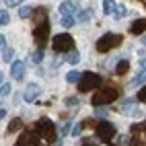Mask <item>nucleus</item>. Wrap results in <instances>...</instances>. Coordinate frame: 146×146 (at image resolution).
Listing matches in <instances>:
<instances>
[{
    "instance_id": "nucleus-1",
    "label": "nucleus",
    "mask_w": 146,
    "mask_h": 146,
    "mask_svg": "<svg viewBox=\"0 0 146 146\" xmlns=\"http://www.w3.org/2000/svg\"><path fill=\"white\" fill-rule=\"evenodd\" d=\"M52 47H54V52H58V54H70V52L74 50V37H72L70 33L54 35Z\"/></svg>"
},
{
    "instance_id": "nucleus-2",
    "label": "nucleus",
    "mask_w": 146,
    "mask_h": 146,
    "mask_svg": "<svg viewBox=\"0 0 146 146\" xmlns=\"http://www.w3.org/2000/svg\"><path fill=\"white\" fill-rule=\"evenodd\" d=\"M117 97H119V91L115 86H105V89H99L93 95V105L101 107V105H107V103H113Z\"/></svg>"
},
{
    "instance_id": "nucleus-3",
    "label": "nucleus",
    "mask_w": 146,
    "mask_h": 146,
    "mask_svg": "<svg viewBox=\"0 0 146 146\" xmlns=\"http://www.w3.org/2000/svg\"><path fill=\"white\" fill-rule=\"evenodd\" d=\"M35 130H37V134H39V138H43V140H47V142H54V140H56V125H54L52 119H47V117L37 119Z\"/></svg>"
},
{
    "instance_id": "nucleus-4",
    "label": "nucleus",
    "mask_w": 146,
    "mask_h": 146,
    "mask_svg": "<svg viewBox=\"0 0 146 146\" xmlns=\"http://www.w3.org/2000/svg\"><path fill=\"white\" fill-rule=\"evenodd\" d=\"M123 37L117 35V33H105L99 41H97V52H101V54H107V52H111L115 50L119 43H121Z\"/></svg>"
},
{
    "instance_id": "nucleus-5",
    "label": "nucleus",
    "mask_w": 146,
    "mask_h": 146,
    "mask_svg": "<svg viewBox=\"0 0 146 146\" xmlns=\"http://www.w3.org/2000/svg\"><path fill=\"white\" fill-rule=\"evenodd\" d=\"M101 76L95 74V72H82V78L78 82V91L80 93H89V91H95V89H101Z\"/></svg>"
},
{
    "instance_id": "nucleus-6",
    "label": "nucleus",
    "mask_w": 146,
    "mask_h": 146,
    "mask_svg": "<svg viewBox=\"0 0 146 146\" xmlns=\"http://www.w3.org/2000/svg\"><path fill=\"white\" fill-rule=\"evenodd\" d=\"M95 132H97V138L103 140V142H111L115 138V125L111 121H107V119L97 123L95 125Z\"/></svg>"
},
{
    "instance_id": "nucleus-7",
    "label": "nucleus",
    "mask_w": 146,
    "mask_h": 146,
    "mask_svg": "<svg viewBox=\"0 0 146 146\" xmlns=\"http://www.w3.org/2000/svg\"><path fill=\"white\" fill-rule=\"evenodd\" d=\"M33 37H35V43L39 45V50L47 43V39H50V23H41L35 27L33 31Z\"/></svg>"
},
{
    "instance_id": "nucleus-8",
    "label": "nucleus",
    "mask_w": 146,
    "mask_h": 146,
    "mask_svg": "<svg viewBox=\"0 0 146 146\" xmlns=\"http://www.w3.org/2000/svg\"><path fill=\"white\" fill-rule=\"evenodd\" d=\"M35 132H25L21 136V140H19V144H21V146H37V144H39V138H37L39 134H35Z\"/></svg>"
},
{
    "instance_id": "nucleus-9",
    "label": "nucleus",
    "mask_w": 146,
    "mask_h": 146,
    "mask_svg": "<svg viewBox=\"0 0 146 146\" xmlns=\"http://www.w3.org/2000/svg\"><path fill=\"white\" fill-rule=\"evenodd\" d=\"M11 76L15 80H21L23 76H25V62H13V66H11Z\"/></svg>"
},
{
    "instance_id": "nucleus-10",
    "label": "nucleus",
    "mask_w": 146,
    "mask_h": 146,
    "mask_svg": "<svg viewBox=\"0 0 146 146\" xmlns=\"http://www.w3.org/2000/svg\"><path fill=\"white\" fill-rule=\"evenodd\" d=\"M37 95H39V86H37V84H29L27 89H25L23 99H25L27 103H33V101L37 99Z\"/></svg>"
},
{
    "instance_id": "nucleus-11",
    "label": "nucleus",
    "mask_w": 146,
    "mask_h": 146,
    "mask_svg": "<svg viewBox=\"0 0 146 146\" xmlns=\"http://www.w3.org/2000/svg\"><path fill=\"white\" fill-rule=\"evenodd\" d=\"M144 31H146V19H136L132 23V27H130V33L132 35H140Z\"/></svg>"
},
{
    "instance_id": "nucleus-12",
    "label": "nucleus",
    "mask_w": 146,
    "mask_h": 146,
    "mask_svg": "<svg viewBox=\"0 0 146 146\" xmlns=\"http://www.w3.org/2000/svg\"><path fill=\"white\" fill-rule=\"evenodd\" d=\"M74 11H76V4L72 2V0H66V2L60 4V13H62V17H70Z\"/></svg>"
},
{
    "instance_id": "nucleus-13",
    "label": "nucleus",
    "mask_w": 146,
    "mask_h": 146,
    "mask_svg": "<svg viewBox=\"0 0 146 146\" xmlns=\"http://www.w3.org/2000/svg\"><path fill=\"white\" fill-rule=\"evenodd\" d=\"M128 70H130V62L128 60H121V62H117V66H115V74L117 76H123Z\"/></svg>"
},
{
    "instance_id": "nucleus-14",
    "label": "nucleus",
    "mask_w": 146,
    "mask_h": 146,
    "mask_svg": "<svg viewBox=\"0 0 146 146\" xmlns=\"http://www.w3.org/2000/svg\"><path fill=\"white\" fill-rule=\"evenodd\" d=\"M33 21H35V27L41 25V23H47V13L43 11V8H39V11L33 15Z\"/></svg>"
},
{
    "instance_id": "nucleus-15",
    "label": "nucleus",
    "mask_w": 146,
    "mask_h": 146,
    "mask_svg": "<svg viewBox=\"0 0 146 146\" xmlns=\"http://www.w3.org/2000/svg\"><path fill=\"white\" fill-rule=\"evenodd\" d=\"M80 78H82V74L80 72H76V70H70L66 74V82L68 84H72V82H80Z\"/></svg>"
},
{
    "instance_id": "nucleus-16",
    "label": "nucleus",
    "mask_w": 146,
    "mask_h": 146,
    "mask_svg": "<svg viewBox=\"0 0 146 146\" xmlns=\"http://www.w3.org/2000/svg\"><path fill=\"white\" fill-rule=\"evenodd\" d=\"M144 82H146V68H144V70H140L138 74L134 76L132 84H134V86H138V84H144Z\"/></svg>"
},
{
    "instance_id": "nucleus-17",
    "label": "nucleus",
    "mask_w": 146,
    "mask_h": 146,
    "mask_svg": "<svg viewBox=\"0 0 146 146\" xmlns=\"http://www.w3.org/2000/svg\"><path fill=\"white\" fill-rule=\"evenodd\" d=\"M115 6H117V4H115L113 0H103V13H105V15H113Z\"/></svg>"
},
{
    "instance_id": "nucleus-18",
    "label": "nucleus",
    "mask_w": 146,
    "mask_h": 146,
    "mask_svg": "<svg viewBox=\"0 0 146 146\" xmlns=\"http://www.w3.org/2000/svg\"><path fill=\"white\" fill-rule=\"evenodd\" d=\"M66 62H68V64H72V66H74V64H78V62H80V54L76 52V50H72L70 54L66 56Z\"/></svg>"
},
{
    "instance_id": "nucleus-19",
    "label": "nucleus",
    "mask_w": 146,
    "mask_h": 146,
    "mask_svg": "<svg viewBox=\"0 0 146 146\" xmlns=\"http://www.w3.org/2000/svg\"><path fill=\"white\" fill-rule=\"evenodd\" d=\"M23 128V121H21V117H15L13 121H11V125H8V132H19V130H21Z\"/></svg>"
},
{
    "instance_id": "nucleus-20",
    "label": "nucleus",
    "mask_w": 146,
    "mask_h": 146,
    "mask_svg": "<svg viewBox=\"0 0 146 146\" xmlns=\"http://www.w3.org/2000/svg\"><path fill=\"white\" fill-rule=\"evenodd\" d=\"M91 17H93V11H91V8H84V11L78 13V21L80 23H86V21H91Z\"/></svg>"
},
{
    "instance_id": "nucleus-21",
    "label": "nucleus",
    "mask_w": 146,
    "mask_h": 146,
    "mask_svg": "<svg viewBox=\"0 0 146 146\" xmlns=\"http://www.w3.org/2000/svg\"><path fill=\"white\" fill-rule=\"evenodd\" d=\"M60 25H62V27H66V29H70V27H74V25H76V19H74L72 15H70V17H62Z\"/></svg>"
},
{
    "instance_id": "nucleus-22",
    "label": "nucleus",
    "mask_w": 146,
    "mask_h": 146,
    "mask_svg": "<svg viewBox=\"0 0 146 146\" xmlns=\"http://www.w3.org/2000/svg\"><path fill=\"white\" fill-rule=\"evenodd\" d=\"M13 58H15V50H13V47L2 50V62H13Z\"/></svg>"
},
{
    "instance_id": "nucleus-23",
    "label": "nucleus",
    "mask_w": 146,
    "mask_h": 146,
    "mask_svg": "<svg viewBox=\"0 0 146 146\" xmlns=\"http://www.w3.org/2000/svg\"><path fill=\"white\" fill-rule=\"evenodd\" d=\"M125 15H128L125 6H121V4H117V6H115V11H113V17H115V19H123Z\"/></svg>"
},
{
    "instance_id": "nucleus-24",
    "label": "nucleus",
    "mask_w": 146,
    "mask_h": 146,
    "mask_svg": "<svg viewBox=\"0 0 146 146\" xmlns=\"http://www.w3.org/2000/svg\"><path fill=\"white\" fill-rule=\"evenodd\" d=\"M31 13H33V8L31 6H21V8H19V17H21V19H27V17H31Z\"/></svg>"
},
{
    "instance_id": "nucleus-25",
    "label": "nucleus",
    "mask_w": 146,
    "mask_h": 146,
    "mask_svg": "<svg viewBox=\"0 0 146 146\" xmlns=\"http://www.w3.org/2000/svg\"><path fill=\"white\" fill-rule=\"evenodd\" d=\"M31 60H33V64H41L43 62V50H35L33 56H31Z\"/></svg>"
},
{
    "instance_id": "nucleus-26",
    "label": "nucleus",
    "mask_w": 146,
    "mask_h": 146,
    "mask_svg": "<svg viewBox=\"0 0 146 146\" xmlns=\"http://www.w3.org/2000/svg\"><path fill=\"white\" fill-rule=\"evenodd\" d=\"M11 23V15H8L6 11H2L0 13V25H8Z\"/></svg>"
},
{
    "instance_id": "nucleus-27",
    "label": "nucleus",
    "mask_w": 146,
    "mask_h": 146,
    "mask_svg": "<svg viewBox=\"0 0 146 146\" xmlns=\"http://www.w3.org/2000/svg\"><path fill=\"white\" fill-rule=\"evenodd\" d=\"M0 93H2V97L11 95V84H8V82H2V86H0Z\"/></svg>"
},
{
    "instance_id": "nucleus-28",
    "label": "nucleus",
    "mask_w": 146,
    "mask_h": 146,
    "mask_svg": "<svg viewBox=\"0 0 146 146\" xmlns=\"http://www.w3.org/2000/svg\"><path fill=\"white\" fill-rule=\"evenodd\" d=\"M64 103H66L68 107H74V105H78V99H76V97H68Z\"/></svg>"
},
{
    "instance_id": "nucleus-29",
    "label": "nucleus",
    "mask_w": 146,
    "mask_h": 146,
    "mask_svg": "<svg viewBox=\"0 0 146 146\" xmlns=\"http://www.w3.org/2000/svg\"><path fill=\"white\" fill-rule=\"evenodd\" d=\"M138 101H140V103H146V86L138 91Z\"/></svg>"
},
{
    "instance_id": "nucleus-30",
    "label": "nucleus",
    "mask_w": 146,
    "mask_h": 146,
    "mask_svg": "<svg viewBox=\"0 0 146 146\" xmlns=\"http://www.w3.org/2000/svg\"><path fill=\"white\" fill-rule=\"evenodd\" d=\"M82 128H84V123H80V125H74V128H72V136H78V134L82 132Z\"/></svg>"
},
{
    "instance_id": "nucleus-31",
    "label": "nucleus",
    "mask_w": 146,
    "mask_h": 146,
    "mask_svg": "<svg viewBox=\"0 0 146 146\" xmlns=\"http://www.w3.org/2000/svg\"><path fill=\"white\" fill-rule=\"evenodd\" d=\"M6 2V6H17V4H21L23 0H4Z\"/></svg>"
},
{
    "instance_id": "nucleus-32",
    "label": "nucleus",
    "mask_w": 146,
    "mask_h": 146,
    "mask_svg": "<svg viewBox=\"0 0 146 146\" xmlns=\"http://www.w3.org/2000/svg\"><path fill=\"white\" fill-rule=\"evenodd\" d=\"M130 146H144V142H142V140H138V138H132Z\"/></svg>"
},
{
    "instance_id": "nucleus-33",
    "label": "nucleus",
    "mask_w": 146,
    "mask_h": 146,
    "mask_svg": "<svg viewBox=\"0 0 146 146\" xmlns=\"http://www.w3.org/2000/svg\"><path fill=\"white\" fill-rule=\"evenodd\" d=\"M128 136H119V146H125V144H128Z\"/></svg>"
},
{
    "instance_id": "nucleus-34",
    "label": "nucleus",
    "mask_w": 146,
    "mask_h": 146,
    "mask_svg": "<svg viewBox=\"0 0 146 146\" xmlns=\"http://www.w3.org/2000/svg\"><path fill=\"white\" fill-rule=\"evenodd\" d=\"M97 115H99V117H105L107 111H105V109H101V107H97Z\"/></svg>"
},
{
    "instance_id": "nucleus-35",
    "label": "nucleus",
    "mask_w": 146,
    "mask_h": 146,
    "mask_svg": "<svg viewBox=\"0 0 146 146\" xmlns=\"http://www.w3.org/2000/svg\"><path fill=\"white\" fill-rule=\"evenodd\" d=\"M0 45H2V50H6V37H4V35L0 37Z\"/></svg>"
},
{
    "instance_id": "nucleus-36",
    "label": "nucleus",
    "mask_w": 146,
    "mask_h": 146,
    "mask_svg": "<svg viewBox=\"0 0 146 146\" xmlns=\"http://www.w3.org/2000/svg\"><path fill=\"white\" fill-rule=\"evenodd\" d=\"M15 146H21V144H19V142H17V144H15Z\"/></svg>"
},
{
    "instance_id": "nucleus-37",
    "label": "nucleus",
    "mask_w": 146,
    "mask_h": 146,
    "mask_svg": "<svg viewBox=\"0 0 146 146\" xmlns=\"http://www.w3.org/2000/svg\"><path fill=\"white\" fill-rule=\"evenodd\" d=\"M144 132H146V123H144Z\"/></svg>"
},
{
    "instance_id": "nucleus-38",
    "label": "nucleus",
    "mask_w": 146,
    "mask_h": 146,
    "mask_svg": "<svg viewBox=\"0 0 146 146\" xmlns=\"http://www.w3.org/2000/svg\"><path fill=\"white\" fill-rule=\"evenodd\" d=\"M144 2H146V0H144Z\"/></svg>"
},
{
    "instance_id": "nucleus-39",
    "label": "nucleus",
    "mask_w": 146,
    "mask_h": 146,
    "mask_svg": "<svg viewBox=\"0 0 146 146\" xmlns=\"http://www.w3.org/2000/svg\"><path fill=\"white\" fill-rule=\"evenodd\" d=\"M84 146H86V144H84Z\"/></svg>"
}]
</instances>
